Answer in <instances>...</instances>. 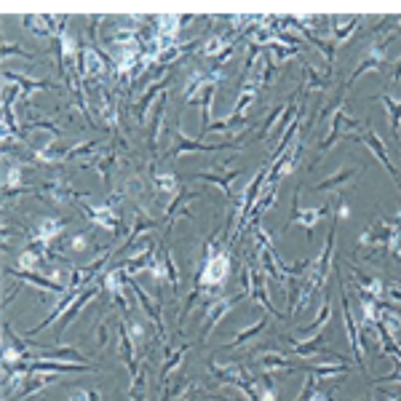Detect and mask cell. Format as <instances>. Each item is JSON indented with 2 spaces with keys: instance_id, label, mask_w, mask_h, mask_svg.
Wrapping results in <instances>:
<instances>
[{
  "instance_id": "obj_1",
  "label": "cell",
  "mask_w": 401,
  "mask_h": 401,
  "mask_svg": "<svg viewBox=\"0 0 401 401\" xmlns=\"http://www.w3.org/2000/svg\"><path fill=\"white\" fill-rule=\"evenodd\" d=\"M337 217L332 214V227H329V236H326V244H324V251H321V257L313 260V268L308 270V278L313 281L316 292H324L326 289V278L332 273V257H335V241H337Z\"/></svg>"
},
{
  "instance_id": "obj_2",
  "label": "cell",
  "mask_w": 401,
  "mask_h": 401,
  "mask_svg": "<svg viewBox=\"0 0 401 401\" xmlns=\"http://www.w3.org/2000/svg\"><path fill=\"white\" fill-rule=\"evenodd\" d=\"M342 139L359 142V145H364L366 150H372V155H375L377 161L383 163V169H385V172H388V174L393 176V182H396V185H399V190H401V174L396 172L393 161H390L388 150H385V142L380 139V134H377L372 126H366V131H364V134H342Z\"/></svg>"
},
{
  "instance_id": "obj_3",
  "label": "cell",
  "mask_w": 401,
  "mask_h": 401,
  "mask_svg": "<svg viewBox=\"0 0 401 401\" xmlns=\"http://www.w3.org/2000/svg\"><path fill=\"white\" fill-rule=\"evenodd\" d=\"M332 214V203H324V206H318V209H308V212H302L300 209V190H294V198H292V217H289V222L284 225V230L281 233H287L289 225L292 222H300L302 227H305V236H308V244L313 241V230L316 225L324 220V217H329Z\"/></svg>"
},
{
  "instance_id": "obj_4",
  "label": "cell",
  "mask_w": 401,
  "mask_h": 401,
  "mask_svg": "<svg viewBox=\"0 0 401 401\" xmlns=\"http://www.w3.org/2000/svg\"><path fill=\"white\" fill-rule=\"evenodd\" d=\"M174 139L176 145L169 150V158H176V155H185V152H217V150H244V139L241 142H217V145H203L198 139H190L182 134V128L174 124Z\"/></svg>"
},
{
  "instance_id": "obj_5",
  "label": "cell",
  "mask_w": 401,
  "mask_h": 401,
  "mask_svg": "<svg viewBox=\"0 0 401 401\" xmlns=\"http://www.w3.org/2000/svg\"><path fill=\"white\" fill-rule=\"evenodd\" d=\"M337 284H340V302H342V316H345V329H348V342H351V351H353V359L359 364V369H364V345H361V337H359V332H356V316L351 311V297H348V289L342 284V278L337 276Z\"/></svg>"
},
{
  "instance_id": "obj_6",
  "label": "cell",
  "mask_w": 401,
  "mask_h": 401,
  "mask_svg": "<svg viewBox=\"0 0 401 401\" xmlns=\"http://www.w3.org/2000/svg\"><path fill=\"white\" fill-rule=\"evenodd\" d=\"M244 297H246V294L241 292V294H236L233 300H227V297H220V300L209 302V308H206V318H203V326H200V342H203V340L212 335L214 326L220 324V321H222V318H225V316L230 313V311H233V308H236V305H239Z\"/></svg>"
},
{
  "instance_id": "obj_7",
  "label": "cell",
  "mask_w": 401,
  "mask_h": 401,
  "mask_svg": "<svg viewBox=\"0 0 401 401\" xmlns=\"http://www.w3.org/2000/svg\"><path fill=\"white\" fill-rule=\"evenodd\" d=\"M126 287L134 292V297L139 300V305H142L145 316H150V321L155 324V329H158V337H161V340L169 337V335H166V324H163V318H161L163 302H152L150 297H148V292L139 287V281L134 276H126Z\"/></svg>"
},
{
  "instance_id": "obj_8",
  "label": "cell",
  "mask_w": 401,
  "mask_h": 401,
  "mask_svg": "<svg viewBox=\"0 0 401 401\" xmlns=\"http://www.w3.org/2000/svg\"><path fill=\"white\" fill-rule=\"evenodd\" d=\"M80 209L86 214L88 220L94 222V225H100L102 230H110V233H121V214L115 206H110L107 200L102 203V206H88V203H80Z\"/></svg>"
},
{
  "instance_id": "obj_9",
  "label": "cell",
  "mask_w": 401,
  "mask_h": 401,
  "mask_svg": "<svg viewBox=\"0 0 401 401\" xmlns=\"http://www.w3.org/2000/svg\"><path fill=\"white\" fill-rule=\"evenodd\" d=\"M6 273L8 276H13L16 281H25V284H32V287L43 289V292H54V294H67L70 292V287L67 284H62L59 278H51V276H40V273H35V270H11V268H6Z\"/></svg>"
},
{
  "instance_id": "obj_10",
  "label": "cell",
  "mask_w": 401,
  "mask_h": 401,
  "mask_svg": "<svg viewBox=\"0 0 401 401\" xmlns=\"http://www.w3.org/2000/svg\"><path fill=\"white\" fill-rule=\"evenodd\" d=\"M100 289H102V284L97 281V284H91L88 289H83V292H80V297H78V300L73 302V305H70L67 311H64L62 318H59V326H56V335H54V337H56V340L62 337L64 329L73 324V321L78 318V313H80V311H83V308H86V305H88L91 300H94V297H97V292H100Z\"/></svg>"
},
{
  "instance_id": "obj_11",
  "label": "cell",
  "mask_w": 401,
  "mask_h": 401,
  "mask_svg": "<svg viewBox=\"0 0 401 401\" xmlns=\"http://www.w3.org/2000/svg\"><path fill=\"white\" fill-rule=\"evenodd\" d=\"M217 86H220V76L212 78L206 86L200 88L198 97L190 102V104H198L200 107V137H206V134H209V126H212L209 113H212V102H214V94H217Z\"/></svg>"
},
{
  "instance_id": "obj_12",
  "label": "cell",
  "mask_w": 401,
  "mask_h": 401,
  "mask_svg": "<svg viewBox=\"0 0 401 401\" xmlns=\"http://www.w3.org/2000/svg\"><path fill=\"white\" fill-rule=\"evenodd\" d=\"M54 383H59V375H49V372H32V375L25 380V385L16 390V393H13L8 401H25V399H30V396H35L38 390L54 385Z\"/></svg>"
},
{
  "instance_id": "obj_13",
  "label": "cell",
  "mask_w": 401,
  "mask_h": 401,
  "mask_svg": "<svg viewBox=\"0 0 401 401\" xmlns=\"http://www.w3.org/2000/svg\"><path fill=\"white\" fill-rule=\"evenodd\" d=\"M302 369L316 380H329V377H345L351 375V364H337L332 359H324L321 364H302Z\"/></svg>"
},
{
  "instance_id": "obj_14",
  "label": "cell",
  "mask_w": 401,
  "mask_h": 401,
  "mask_svg": "<svg viewBox=\"0 0 401 401\" xmlns=\"http://www.w3.org/2000/svg\"><path fill=\"white\" fill-rule=\"evenodd\" d=\"M40 356H46L51 361H70V364H94L86 353L76 345H54V348H40Z\"/></svg>"
},
{
  "instance_id": "obj_15",
  "label": "cell",
  "mask_w": 401,
  "mask_h": 401,
  "mask_svg": "<svg viewBox=\"0 0 401 401\" xmlns=\"http://www.w3.org/2000/svg\"><path fill=\"white\" fill-rule=\"evenodd\" d=\"M300 155H302V145H297V150L281 155V158L270 166V174H268V182H265V185H278L284 176L292 174V172H294V166H297V161H300Z\"/></svg>"
},
{
  "instance_id": "obj_16",
  "label": "cell",
  "mask_w": 401,
  "mask_h": 401,
  "mask_svg": "<svg viewBox=\"0 0 401 401\" xmlns=\"http://www.w3.org/2000/svg\"><path fill=\"white\" fill-rule=\"evenodd\" d=\"M118 342H121V359H124V364L128 366V375L134 377L139 375V366L137 364V353H134V337H131V332H128V324H121L118 326Z\"/></svg>"
},
{
  "instance_id": "obj_17",
  "label": "cell",
  "mask_w": 401,
  "mask_h": 401,
  "mask_svg": "<svg viewBox=\"0 0 401 401\" xmlns=\"http://www.w3.org/2000/svg\"><path fill=\"white\" fill-rule=\"evenodd\" d=\"M359 174H364V169L359 172V166H342L340 172H335V174H329L326 179H321L318 185H316V193H326V190H337V188H345L351 179H356Z\"/></svg>"
},
{
  "instance_id": "obj_18",
  "label": "cell",
  "mask_w": 401,
  "mask_h": 401,
  "mask_svg": "<svg viewBox=\"0 0 401 401\" xmlns=\"http://www.w3.org/2000/svg\"><path fill=\"white\" fill-rule=\"evenodd\" d=\"M257 364L263 366L265 375H273V377H278L281 372H294V369H300V364L289 361L284 353H263Z\"/></svg>"
},
{
  "instance_id": "obj_19",
  "label": "cell",
  "mask_w": 401,
  "mask_h": 401,
  "mask_svg": "<svg viewBox=\"0 0 401 401\" xmlns=\"http://www.w3.org/2000/svg\"><path fill=\"white\" fill-rule=\"evenodd\" d=\"M239 176H241V169H233V172H198L196 179H200V182H212L217 188H222V193L233 200V182H236Z\"/></svg>"
},
{
  "instance_id": "obj_20",
  "label": "cell",
  "mask_w": 401,
  "mask_h": 401,
  "mask_svg": "<svg viewBox=\"0 0 401 401\" xmlns=\"http://www.w3.org/2000/svg\"><path fill=\"white\" fill-rule=\"evenodd\" d=\"M385 67H388V59H385V56L366 54V56H364V62L359 64V67H356V70L351 73V78H348V80L342 83V88H345V91H351V86L356 83V80H359V78H364L366 73H380V70H385Z\"/></svg>"
},
{
  "instance_id": "obj_21",
  "label": "cell",
  "mask_w": 401,
  "mask_h": 401,
  "mask_svg": "<svg viewBox=\"0 0 401 401\" xmlns=\"http://www.w3.org/2000/svg\"><path fill=\"white\" fill-rule=\"evenodd\" d=\"M3 78H6L8 83H13V86L25 88V91H22V102L30 100V94L38 91V88H59L56 83H51V80H35V78H27L22 76V73H11V70H3Z\"/></svg>"
},
{
  "instance_id": "obj_22",
  "label": "cell",
  "mask_w": 401,
  "mask_h": 401,
  "mask_svg": "<svg viewBox=\"0 0 401 401\" xmlns=\"http://www.w3.org/2000/svg\"><path fill=\"white\" fill-rule=\"evenodd\" d=\"M64 225H67V220H59V217H46V220H40L38 227L30 233V239H35V241H40V244H46V246H49L56 236H62Z\"/></svg>"
},
{
  "instance_id": "obj_23",
  "label": "cell",
  "mask_w": 401,
  "mask_h": 401,
  "mask_svg": "<svg viewBox=\"0 0 401 401\" xmlns=\"http://www.w3.org/2000/svg\"><path fill=\"white\" fill-rule=\"evenodd\" d=\"M169 88V78H161V80H155L142 97H139V102H134V115H137L139 124H145V115H148V110H150V102L155 100V97H163V91Z\"/></svg>"
},
{
  "instance_id": "obj_24",
  "label": "cell",
  "mask_w": 401,
  "mask_h": 401,
  "mask_svg": "<svg viewBox=\"0 0 401 401\" xmlns=\"http://www.w3.org/2000/svg\"><path fill=\"white\" fill-rule=\"evenodd\" d=\"M366 102H383V104H385L388 118H390V134H393L396 142H401V102L393 100L388 91H383V94H377V97H369Z\"/></svg>"
},
{
  "instance_id": "obj_25",
  "label": "cell",
  "mask_w": 401,
  "mask_h": 401,
  "mask_svg": "<svg viewBox=\"0 0 401 401\" xmlns=\"http://www.w3.org/2000/svg\"><path fill=\"white\" fill-rule=\"evenodd\" d=\"M155 227H158V220H150L148 214H142V209H137V217H134V227H131L128 239L124 241L121 251H128L131 246H134V241L142 239V236H148V233H150V230H155Z\"/></svg>"
},
{
  "instance_id": "obj_26",
  "label": "cell",
  "mask_w": 401,
  "mask_h": 401,
  "mask_svg": "<svg viewBox=\"0 0 401 401\" xmlns=\"http://www.w3.org/2000/svg\"><path fill=\"white\" fill-rule=\"evenodd\" d=\"M163 113H166V94H163L155 110H152V121L148 126V150L155 155L158 152V137H161V126H163Z\"/></svg>"
},
{
  "instance_id": "obj_27",
  "label": "cell",
  "mask_w": 401,
  "mask_h": 401,
  "mask_svg": "<svg viewBox=\"0 0 401 401\" xmlns=\"http://www.w3.org/2000/svg\"><path fill=\"white\" fill-rule=\"evenodd\" d=\"M161 260H163V268H166V278H169V284H172V297H179L182 281H179V268H176V260H174V254H172V246H169V244H161Z\"/></svg>"
},
{
  "instance_id": "obj_28",
  "label": "cell",
  "mask_w": 401,
  "mask_h": 401,
  "mask_svg": "<svg viewBox=\"0 0 401 401\" xmlns=\"http://www.w3.org/2000/svg\"><path fill=\"white\" fill-rule=\"evenodd\" d=\"M268 324H270V316H260V318H257L254 324H249V326H246V329H241L239 335H236V337H233V340H230V342H227L225 351H236L239 345H244V342H249V340H254V337H257V335H260V332H265V329H268Z\"/></svg>"
},
{
  "instance_id": "obj_29",
  "label": "cell",
  "mask_w": 401,
  "mask_h": 401,
  "mask_svg": "<svg viewBox=\"0 0 401 401\" xmlns=\"http://www.w3.org/2000/svg\"><path fill=\"white\" fill-rule=\"evenodd\" d=\"M150 179H152V188L158 193H166V196H176L179 193V176L174 172H158L155 166L150 169Z\"/></svg>"
},
{
  "instance_id": "obj_30",
  "label": "cell",
  "mask_w": 401,
  "mask_h": 401,
  "mask_svg": "<svg viewBox=\"0 0 401 401\" xmlns=\"http://www.w3.org/2000/svg\"><path fill=\"white\" fill-rule=\"evenodd\" d=\"M329 321H332V297H329V294H324V305H321V311H318V318H316L313 324L300 326V329H297V335H302V337L318 335V332H321V329H324Z\"/></svg>"
},
{
  "instance_id": "obj_31",
  "label": "cell",
  "mask_w": 401,
  "mask_h": 401,
  "mask_svg": "<svg viewBox=\"0 0 401 401\" xmlns=\"http://www.w3.org/2000/svg\"><path fill=\"white\" fill-rule=\"evenodd\" d=\"M302 76H305V83H302L305 91H326V88H329V80H332V73H329V76H318L305 56H302Z\"/></svg>"
},
{
  "instance_id": "obj_32",
  "label": "cell",
  "mask_w": 401,
  "mask_h": 401,
  "mask_svg": "<svg viewBox=\"0 0 401 401\" xmlns=\"http://www.w3.org/2000/svg\"><path fill=\"white\" fill-rule=\"evenodd\" d=\"M190 351V342H182L179 348H176L174 353H169V359H166V364L161 366V375H158V380H161V385H169V380L166 377L172 375L174 369H179L182 366V361H185V356H188Z\"/></svg>"
},
{
  "instance_id": "obj_33",
  "label": "cell",
  "mask_w": 401,
  "mask_h": 401,
  "mask_svg": "<svg viewBox=\"0 0 401 401\" xmlns=\"http://www.w3.org/2000/svg\"><path fill=\"white\" fill-rule=\"evenodd\" d=\"M359 25H361V16H351L348 22H335V25H332V43H335V46H337V43H345V40L359 30Z\"/></svg>"
},
{
  "instance_id": "obj_34",
  "label": "cell",
  "mask_w": 401,
  "mask_h": 401,
  "mask_svg": "<svg viewBox=\"0 0 401 401\" xmlns=\"http://www.w3.org/2000/svg\"><path fill=\"white\" fill-rule=\"evenodd\" d=\"M257 83L254 80H246L244 86H241V94H239V100H236V104H233V115H246V107H249L251 102L257 100Z\"/></svg>"
},
{
  "instance_id": "obj_35",
  "label": "cell",
  "mask_w": 401,
  "mask_h": 401,
  "mask_svg": "<svg viewBox=\"0 0 401 401\" xmlns=\"http://www.w3.org/2000/svg\"><path fill=\"white\" fill-rule=\"evenodd\" d=\"M284 110H287V102H284V104H278L276 110H270V113H268V118H265L263 126H260V131L254 134V139H257V142H265V139H268V134L273 131V126H276V121L284 115Z\"/></svg>"
},
{
  "instance_id": "obj_36",
  "label": "cell",
  "mask_w": 401,
  "mask_h": 401,
  "mask_svg": "<svg viewBox=\"0 0 401 401\" xmlns=\"http://www.w3.org/2000/svg\"><path fill=\"white\" fill-rule=\"evenodd\" d=\"M145 372H148V366H142L139 369V375L131 377V385H128V399L131 401H148V390H145Z\"/></svg>"
},
{
  "instance_id": "obj_37",
  "label": "cell",
  "mask_w": 401,
  "mask_h": 401,
  "mask_svg": "<svg viewBox=\"0 0 401 401\" xmlns=\"http://www.w3.org/2000/svg\"><path fill=\"white\" fill-rule=\"evenodd\" d=\"M115 150H107V152H100L97 158H94V166L100 169V174L104 182H110V169H113V163H115Z\"/></svg>"
},
{
  "instance_id": "obj_38",
  "label": "cell",
  "mask_w": 401,
  "mask_h": 401,
  "mask_svg": "<svg viewBox=\"0 0 401 401\" xmlns=\"http://www.w3.org/2000/svg\"><path fill=\"white\" fill-rule=\"evenodd\" d=\"M97 148H100V142H97V139H91V142H83V145H76V148H70V150L64 152V161L62 163L76 161V158H80V155H88V152H97Z\"/></svg>"
},
{
  "instance_id": "obj_39",
  "label": "cell",
  "mask_w": 401,
  "mask_h": 401,
  "mask_svg": "<svg viewBox=\"0 0 401 401\" xmlns=\"http://www.w3.org/2000/svg\"><path fill=\"white\" fill-rule=\"evenodd\" d=\"M316 385H318V380H316L313 375H308V380H305V388L300 390V396H297V401H311V399H313Z\"/></svg>"
},
{
  "instance_id": "obj_40",
  "label": "cell",
  "mask_w": 401,
  "mask_h": 401,
  "mask_svg": "<svg viewBox=\"0 0 401 401\" xmlns=\"http://www.w3.org/2000/svg\"><path fill=\"white\" fill-rule=\"evenodd\" d=\"M88 246V236H83V233H76L73 239L67 241V251H86Z\"/></svg>"
},
{
  "instance_id": "obj_41",
  "label": "cell",
  "mask_w": 401,
  "mask_h": 401,
  "mask_svg": "<svg viewBox=\"0 0 401 401\" xmlns=\"http://www.w3.org/2000/svg\"><path fill=\"white\" fill-rule=\"evenodd\" d=\"M11 54H19V56H25V59H35V56H32V54H27L22 46H13V43L6 40V43H3V56H11Z\"/></svg>"
},
{
  "instance_id": "obj_42",
  "label": "cell",
  "mask_w": 401,
  "mask_h": 401,
  "mask_svg": "<svg viewBox=\"0 0 401 401\" xmlns=\"http://www.w3.org/2000/svg\"><path fill=\"white\" fill-rule=\"evenodd\" d=\"M372 380H375V383H380V385H383V383H401V361L396 364V369H393L390 375H385V377H372Z\"/></svg>"
},
{
  "instance_id": "obj_43",
  "label": "cell",
  "mask_w": 401,
  "mask_h": 401,
  "mask_svg": "<svg viewBox=\"0 0 401 401\" xmlns=\"http://www.w3.org/2000/svg\"><path fill=\"white\" fill-rule=\"evenodd\" d=\"M399 83H401V59L396 62V67H393V73L388 78V86H399Z\"/></svg>"
},
{
  "instance_id": "obj_44",
  "label": "cell",
  "mask_w": 401,
  "mask_h": 401,
  "mask_svg": "<svg viewBox=\"0 0 401 401\" xmlns=\"http://www.w3.org/2000/svg\"><path fill=\"white\" fill-rule=\"evenodd\" d=\"M70 401H88V390H76V393L70 396Z\"/></svg>"
},
{
  "instance_id": "obj_45",
  "label": "cell",
  "mask_w": 401,
  "mask_h": 401,
  "mask_svg": "<svg viewBox=\"0 0 401 401\" xmlns=\"http://www.w3.org/2000/svg\"><path fill=\"white\" fill-rule=\"evenodd\" d=\"M311 401H332V393H321V390H316Z\"/></svg>"
},
{
  "instance_id": "obj_46",
  "label": "cell",
  "mask_w": 401,
  "mask_h": 401,
  "mask_svg": "<svg viewBox=\"0 0 401 401\" xmlns=\"http://www.w3.org/2000/svg\"><path fill=\"white\" fill-rule=\"evenodd\" d=\"M88 401H102V399H100V393H97L94 388L88 390Z\"/></svg>"
},
{
  "instance_id": "obj_47",
  "label": "cell",
  "mask_w": 401,
  "mask_h": 401,
  "mask_svg": "<svg viewBox=\"0 0 401 401\" xmlns=\"http://www.w3.org/2000/svg\"><path fill=\"white\" fill-rule=\"evenodd\" d=\"M396 342H399V348H401V335H399V337H396Z\"/></svg>"
},
{
  "instance_id": "obj_48",
  "label": "cell",
  "mask_w": 401,
  "mask_h": 401,
  "mask_svg": "<svg viewBox=\"0 0 401 401\" xmlns=\"http://www.w3.org/2000/svg\"><path fill=\"white\" fill-rule=\"evenodd\" d=\"M393 281H396V284H399V287H401V278H393Z\"/></svg>"
}]
</instances>
